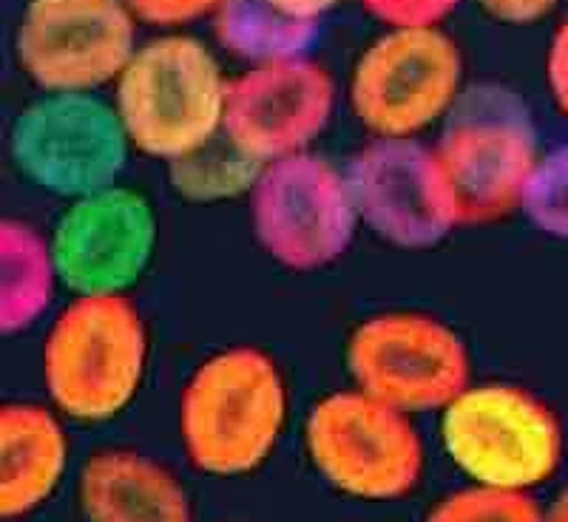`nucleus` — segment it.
<instances>
[{
	"label": "nucleus",
	"instance_id": "9d476101",
	"mask_svg": "<svg viewBox=\"0 0 568 522\" xmlns=\"http://www.w3.org/2000/svg\"><path fill=\"white\" fill-rule=\"evenodd\" d=\"M307 452L329 483L362 500L409 494L424 465L407 412L362 389L318 400L307 418Z\"/></svg>",
	"mask_w": 568,
	"mask_h": 522
},
{
	"label": "nucleus",
	"instance_id": "1a4fd4ad",
	"mask_svg": "<svg viewBox=\"0 0 568 522\" xmlns=\"http://www.w3.org/2000/svg\"><path fill=\"white\" fill-rule=\"evenodd\" d=\"M344 364L355 389L400 412L446 409L469 387V352L449 324L424 313H382L349 332Z\"/></svg>",
	"mask_w": 568,
	"mask_h": 522
},
{
	"label": "nucleus",
	"instance_id": "39448f33",
	"mask_svg": "<svg viewBox=\"0 0 568 522\" xmlns=\"http://www.w3.org/2000/svg\"><path fill=\"white\" fill-rule=\"evenodd\" d=\"M464 91V54L440 27L387 29L355 60L349 109L382 140H418Z\"/></svg>",
	"mask_w": 568,
	"mask_h": 522
},
{
	"label": "nucleus",
	"instance_id": "4468645a",
	"mask_svg": "<svg viewBox=\"0 0 568 522\" xmlns=\"http://www.w3.org/2000/svg\"><path fill=\"white\" fill-rule=\"evenodd\" d=\"M336 105V83L307 58L247 65L227 83L222 134L258 165L311 151Z\"/></svg>",
	"mask_w": 568,
	"mask_h": 522
},
{
	"label": "nucleus",
	"instance_id": "7ed1b4c3",
	"mask_svg": "<svg viewBox=\"0 0 568 522\" xmlns=\"http://www.w3.org/2000/svg\"><path fill=\"white\" fill-rule=\"evenodd\" d=\"M287 418V389L265 349L227 347L182 389L180 432L191 463L233 478L265 463Z\"/></svg>",
	"mask_w": 568,
	"mask_h": 522
},
{
	"label": "nucleus",
	"instance_id": "a878e982",
	"mask_svg": "<svg viewBox=\"0 0 568 522\" xmlns=\"http://www.w3.org/2000/svg\"><path fill=\"white\" fill-rule=\"evenodd\" d=\"M273 7H278L282 12L293 14L298 20H322L324 14L333 12V9L342 3V0H271Z\"/></svg>",
	"mask_w": 568,
	"mask_h": 522
},
{
	"label": "nucleus",
	"instance_id": "aec40b11",
	"mask_svg": "<svg viewBox=\"0 0 568 522\" xmlns=\"http://www.w3.org/2000/svg\"><path fill=\"white\" fill-rule=\"evenodd\" d=\"M520 211L531 227L568 242V142L540 154L526 182Z\"/></svg>",
	"mask_w": 568,
	"mask_h": 522
},
{
	"label": "nucleus",
	"instance_id": "f03ea898",
	"mask_svg": "<svg viewBox=\"0 0 568 522\" xmlns=\"http://www.w3.org/2000/svg\"><path fill=\"white\" fill-rule=\"evenodd\" d=\"M227 83L211 49L191 34L136 45L114 83V109L131 149L171 165L216 140Z\"/></svg>",
	"mask_w": 568,
	"mask_h": 522
},
{
	"label": "nucleus",
	"instance_id": "9b49d317",
	"mask_svg": "<svg viewBox=\"0 0 568 522\" xmlns=\"http://www.w3.org/2000/svg\"><path fill=\"white\" fill-rule=\"evenodd\" d=\"M136 52L125 0H29L14 29L18 69L43 94L116 83Z\"/></svg>",
	"mask_w": 568,
	"mask_h": 522
},
{
	"label": "nucleus",
	"instance_id": "f257e3e1",
	"mask_svg": "<svg viewBox=\"0 0 568 522\" xmlns=\"http://www.w3.org/2000/svg\"><path fill=\"white\" fill-rule=\"evenodd\" d=\"M433 151L460 225H491L520 211L540 160L529 103L491 80L464 85Z\"/></svg>",
	"mask_w": 568,
	"mask_h": 522
},
{
	"label": "nucleus",
	"instance_id": "dca6fc26",
	"mask_svg": "<svg viewBox=\"0 0 568 522\" xmlns=\"http://www.w3.org/2000/svg\"><path fill=\"white\" fill-rule=\"evenodd\" d=\"M65 469V434L32 403L0 409V514L20 516L52 494Z\"/></svg>",
	"mask_w": 568,
	"mask_h": 522
},
{
	"label": "nucleus",
	"instance_id": "20e7f679",
	"mask_svg": "<svg viewBox=\"0 0 568 522\" xmlns=\"http://www.w3.org/2000/svg\"><path fill=\"white\" fill-rule=\"evenodd\" d=\"M149 364V329L129 296H74L43 341V387L74 420L100 423L129 407Z\"/></svg>",
	"mask_w": 568,
	"mask_h": 522
},
{
	"label": "nucleus",
	"instance_id": "a211bd4d",
	"mask_svg": "<svg viewBox=\"0 0 568 522\" xmlns=\"http://www.w3.org/2000/svg\"><path fill=\"white\" fill-rule=\"evenodd\" d=\"M216 40L247 65L307 58L318 40L316 20H298L273 7L271 0H225L213 14Z\"/></svg>",
	"mask_w": 568,
	"mask_h": 522
},
{
	"label": "nucleus",
	"instance_id": "0eeeda50",
	"mask_svg": "<svg viewBox=\"0 0 568 522\" xmlns=\"http://www.w3.org/2000/svg\"><path fill=\"white\" fill-rule=\"evenodd\" d=\"M446 454L475 485L526 491L560 465L562 434L542 400L509 383L466 387L444 409Z\"/></svg>",
	"mask_w": 568,
	"mask_h": 522
},
{
	"label": "nucleus",
	"instance_id": "5701e85b",
	"mask_svg": "<svg viewBox=\"0 0 568 522\" xmlns=\"http://www.w3.org/2000/svg\"><path fill=\"white\" fill-rule=\"evenodd\" d=\"M136 23H149V27L174 29L187 27L194 20L216 14L225 0H125Z\"/></svg>",
	"mask_w": 568,
	"mask_h": 522
},
{
	"label": "nucleus",
	"instance_id": "bb28decb",
	"mask_svg": "<svg viewBox=\"0 0 568 522\" xmlns=\"http://www.w3.org/2000/svg\"><path fill=\"white\" fill-rule=\"evenodd\" d=\"M542 522H568V485L562 489V494L557 497L555 503H551V509L546 511V520Z\"/></svg>",
	"mask_w": 568,
	"mask_h": 522
},
{
	"label": "nucleus",
	"instance_id": "6ab92c4d",
	"mask_svg": "<svg viewBox=\"0 0 568 522\" xmlns=\"http://www.w3.org/2000/svg\"><path fill=\"white\" fill-rule=\"evenodd\" d=\"M262 168L265 165L242 154L225 134H220L194 154L171 162L169 180L180 199L213 205L251 194Z\"/></svg>",
	"mask_w": 568,
	"mask_h": 522
},
{
	"label": "nucleus",
	"instance_id": "f8f14e48",
	"mask_svg": "<svg viewBox=\"0 0 568 522\" xmlns=\"http://www.w3.org/2000/svg\"><path fill=\"white\" fill-rule=\"evenodd\" d=\"M156 242L151 202L120 182L65 202L49 233L60 284L74 296H125L149 270Z\"/></svg>",
	"mask_w": 568,
	"mask_h": 522
},
{
	"label": "nucleus",
	"instance_id": "4be33fe9",
	"mask_svg": "<svg viewBox=\"0 0 568 522\" xmlns=\"http://www.w3.org/2000/svg\"><path fill=\"white\" fill-rule=\"evenodd\" d=\"M364 12L387 29H433L440 27L460 0H358Z\"/></svg>",
	"mask_w": 568,
	"mask_h": 522
},
{
	"label": "nucleus",
	"instance_id": "ddd939ff",
	"mask_svg": "<svg viewBox=\"0 0 568 522\" xmlns=\"http://www.w3.org/2000/svg\"><path fill=\"white\" fill-rule=\"evenodd\" d=\"M362 225L400 250H433L460 227L435 151L375 136L344 168Z\"/></svg>",
	"mask_w": 568,
	"mask_h": 522
},
{
	"label": "nucleus",
	"instance_id": "2eb2a0df",
	"mask_svg": "<svg viewBox=\"0 0 568 522\" xmlns=\"http://www.w3.org/2000/svg\"><path fill=\"white\" fill-rule=\"evenodd\" d=\"M89 522H191V503L169 469L134 452L94 454L80 474Z\"/></svg>",
	"mask_w": 568,
	"mask_h": 522
},
{
	"label": "nucleus",
	"instance_id": "412c9836",
	"mask_svg": "<svg viewBox=\"0 0 568 522\" xmlns=\"http://www.w3.org/2000/svg\"><path fill=\"white\" fill-rule=\"evenodd\" d=\"M546 514L526 491L475 489L446 497L444 503L426 516V522H542Z\"/></svg>",
	"mask_w": 568,
	"mask_h": 522
},
{
	"label": "nucleus",
	"instance_id": "f3484780",
	"mask_svg": "<svg viewBox=\"0 0 568 522\" xmlns=\"http://www.w3.org/2000/svg\"><path fill=\"white\" fill-rule=\"evenodd\" d=\"M60 284L49 236L20 219L0 222V332L20 336L52 307Z\"/></svg>",
	"mask_w": 568,
	"mask_h": 522
},
{
	"label": "nucleus",
	"instance_id": "423d86ee",
	"mask_svg": "<svg viewBox=\"0 0 568 522\" xmlns=\"http://www.w3.org/2000/svg\"><path fill=\"white\" fill-rule=\"evenodd\" d=\"M131 142L114 103L89 91L40 94L14 116L9 156L23 180L71 202L120 182Z\"/></svg>",
	"mask_w": 568,
	"mask_h": 522
},
{
	"label": "nucleus",
	"instance_id": "393cba45",
	"mask_svg": "<svg viewBox=\"0 0 568 522\" xmlns=\"http://www.w3.org/2000/svg\"><path fill=\"white\" fill-rule=\"evenodd\" d=\"M491 20L506 27H529L557 9L560 0H475Z\"/></svg>",
	"mask_w": 568,
	"mask_h": 522
},
{
	"label": "nucleus",
	"instance_id": "6e6552de",
	"mask_svg": "<svg viewBox=\"0 0 568 522\" xmlns=\"http://www.w3.org/2000/svg\"><path fill=\"white\" fill-rule=\"evenodd\" d=\"M358 225L344 171L313 151L267 162L251 191L253 236L284 270L336 265Z\"/></svg>",
	"mask_w": 568,
	"mask_h": 522
},
{
	"label": "nucleus",
	"instance_id": "b1692460",
	"mask_svg": "<svg viewBox=\"0 0 568 522\" xmlns=\"http://www.w3.org/2000/svg\"><path fill=\"white\" fill-rule=\"evenodd\" d=\"M546 83L555 109L568 120V18L555 29L546 52Z\"/></svg>",
	"mask_w": 568,
	"mask_h": 522
}]
</instances>
